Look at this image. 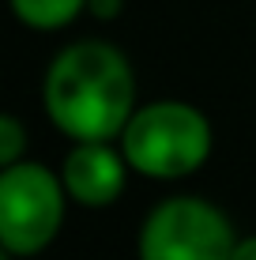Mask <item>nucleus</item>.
Masks as SVG:
<instances>
[{
    "mask_svg": "<svg viewBox=\"0 0 256 260\" xmlns=\"http://www.w3.org/2000/svg\"><path fill=\"white\" fill-rule=\"evenodd\" d=\"M136 79L128 60L105 42H76L49 64L46 113L64 136L113 140L132 121Z\"/></svg>",
    "mask_w": 256,
    "mask_h": 260,
    "instance_id": "obj_1",
    "label": "nucleus"
},
{
    "mask_svg": "<svg viewBox=\"0 0 256 260\" xmlns=\"http://www.w3.org/2000/svg\"><path fill=\"white\" fill-rule=\"evenodd\" d=\"M121 151L128 166L147 177H185L211 155V124L196 106L155 102L132 113L121 132Z\"/></svg>",
    "mask_w": 256,
    "mask_h": 260,
    "instance_id": "obj_2",
    "label": "nucleus"
},
{
    "mask_svg": "<svg viewBox=\"0 0 256 260\" xmlns=\"http://www.w3.org/2000/svg\"><path fill=\"white\" fill-rule=\"evenodd\" d=\"M64 181L38 162H12L0 174V241L8 256L42 253L64 222Z\"/></svg>",
    "mask_w": 256,
    "mask_h": 260,
    "instance_id": "obj_3",
    "label": "nucleus"
},
{
    "mask_svg": "<svg viewBox=\"0 0 256 260\" xmlns=\"http://www.w3.org/2000/svg\"><path fill=\"white\" fill-rule=\"evenodd\" d=\"M234 245L226 215L192 196L158 204L139 230V260H230Z\"/></svg>",
    "mask_w": 256,
    "mask_h": 260,
    "instance_id": "obj_4",
    "label": "nucleus"
},
{
    "mask_svg": "<svg viewBox=\"0 0 256 260\" xmlns=\"http://www.w3.org/2000/svg\"><path fill=\"white\" fill-rule=\"evenodd\" d=\"M125 151H113L109 140H83L72 155L64 158L60 181L72 200L87 208H105L125 192Z\"/></svg>",
    "mask_w": 256,
    "mask_h": 260,
    "instance_id": "obj_5",
    "label": "nucleus"
},
{
    "mask_svg": "<svg viewBox=\"0 0 256 260\" xmlns=\"http://www.w3.org/2000/svg\"><path fill=\"white\" fill-rule=\"evenodd\" d=\"M91 0H12L15 15L26 26H38V30H57V26H68Z\"/></svg>",
    "mask_w": 256,
    "mask_h": 260,
    "instance_id": "obj_6",
    "label": "nucleus"
},
{
    "mask_svg": "<svg viewBox=\"0 0 256 260\" xmlns=\"http://www.w3.org/2000/svg\"><path fill=\"white\" fill-rule=\"evenodd\" d=\"M23 155V124L15 117H0V162L12 166Z\"/></svg>",
    "mask_w": 256,
    "mask_h": 260,
    "instance_id": "obj_7",
    "label": "nucleus"
},
{
    "mask_svg": "<svg viewBox=\"0 0 256 260\" xmlns=\"http://www.w3.org/2000/svg\"><path fill=\"white\" fill-rule=\"evenodd\" d=\"M230 260H256V238H245L234 245V256Z\"/></svg>",
    "mask_w": 256,
    "mask_h": 260,
    "instance_id": "obj_8",
    "label": "nucleus"
}]
</instances>
